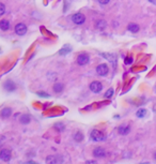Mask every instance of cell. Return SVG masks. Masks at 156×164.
Returning a JSON list of instances; mask_svg holds the SVG:
<instances>
[{"mask_svg":"<svg viewBox=\"0 0 156 164\" xmlns=\"http://www.w3.org/2000/svg\"><path fill=\"white\" fill-rule=\"evenodd\" d=\"M140 164H150V163H148V162H145V163H140Z\"/></svg>","mask_w":156,"mask_h":164,"instance_id":"cell-33","label":"cell"},{"mask_svg":"<svg viewBox=\"0 0 156 164\" xmlns=\"http://www.w3.org/2000/svg\"><path fill=\"white\" fill-rule=\"evenodd\" d=\"M47 77L49 78L50 77V80H56V78H57V75L56 74H52V75H50V73H48V75H47Z\"/></svg>","mask_w":156,"mask_h":164,"instance_id":"cell-27","label":"cell"},{"mask_svg":"<svg viewBox=\"0 0 156 164\" xmlns=\"http://www.w3.org/2000/svg\"><path fill=\"white\" fill-rule=\"evenodd\" d=\"M109 1H110V0H98V2L101 3V5H107V3H109Z\"/></svg>","mask_w":156,"mask_h":164,"instance_id":"cell-28","label":"cell"},{"mask_svg":"<svg viewBox=\"0 0 156 164\" xmlns=\"http://www.w3.org/2000/svg\"><path fill=\"white\" fill-rule=\"evenodd\" d=\"M3 88H5L7 91H15V89H16V85L14 84V82L13 80H7V82L3 84Z\"/></svg>","mask_w":156,"mask_h":164,"instance_id":"cell-10","label":"cell"},{"mask_svg":"<svg viewBox=\"0 0 156 164\" xmlns=\"http://www.w3.org/2000/svg\"><path fill=\"white\" fill-rule=\"evenodd\" d=\"M0 143H1V142H0Z\"/></svg>","mask_w":156,"mask_h":164,"instance_id":"cell-34","label":"cell"},{"mask_svg":"<svg viewBox=\"0 0 156 164\" xmlns=\"http://www.w3.org/2000/svg\"><path fill=\"white\" fill-rule=\"evenodd\" d=\"M72 21L76 25H83L86 21V16L83 13H76V14L72 15Z\"/></svg>","mask_w":156,"mask_h":164,"instance_id":"cell-3","label":"cell"},{"mask_svg":"<svg viewBox=\"0 0 156 164\" xmlns=\"http://www.w3.org/2000/svg\"><path fill=\"white\" fill-rule=\"evenodd\" d=\"M114 89H112V88L108 89V90H107L106 93H105V98H106V99H110L111 97L114 96Z\"/></svg>","mask_w":156,"mask_h":164,"instance_id":"cell-21","label":"cell"},{"mask_svg":"<svg viewBox=\"0 0 156 164\" xmlns=\"http://www.w3.org/2000/svg\"><path fill=\"white\" fill-rule=\"evenodd\" d=\"M11 157H12V153H11V150L10 149L5 148V149H2L0 151V159L2 160V161H5V162L10 161Z\"/></svg>","mask_w":156,"mask_h":164,"instance_id":"cell-7","label":"cell"},{"mask_svg":"<svg viewBox=\"0 0 156 164\" xmlns=\"http://www.w3.org/2000/svg\"><path fill=\"white\" fill-rule=\"evenodd\" d=\"M72 51V48L71 47H63V48L61 49V51H59V55H64V54H66V53H69V52H71Z\"/></svg>","mask_w":156,"mask_h":164,"instance_id":"cell-22","label":"cell"},{"mask_svg":"<svg viewBox=\"0 0 156 164\" xmlns=\"http://www.w3.org/2000/svg\"><path fill=\"white\" fill-rule=\"evenodd\" d=\"M89 61H90V57L89 55L86 54V53H81V54L78 55L77 57V64L79 66H86V64H89Z\"/></svg>","mask_w":156,"mask_h":164,"instance_id":"cell-2","label":"cell"},{"mask_svg":"<svg viewBox=\"0 0 156 164\" xmlns=\"http://www.w3.org/2000/svg\"><path fill=\"white\" fill-rule=\"evenodd\" d=\"M5 13V5H3V3L0 2V16H1V15H3Z\"/></svg>","mask_w":156,"mask_h":164,"instance_id":"cell-23","label":"cell"},{"mask_svg":"<svg viewBox=\"0 0 156 164\" xmlns=\"http://www.w3.org/2000/svg\"><path fill=\"white\" fill-rule=\"evenodd\" d=\"M55 128H56V129H58L59 130V131H63V129H64V126L62 123H59V124H56V126H55Z\"/></svg>","mask_w":156,"mask_h":164,"instance_id":"cell-26","label":"cell"},{"mask_svg":"<svg viewBox=\"0 0 156 164\" xmlns=\"http://www.w3.org/2000/svg\"><path fill=\"white\" fill-rule=\"evenodd\" d=\"M27 32V26L25 24L19 23L15 26V33L18 35H25Z\"/></svg>","mask_w":156,"mask_h":164,"instance_id":"cell-8","label":"cell"},{"mask_svg":"<svg viewBox=\"0 0 156 164\" xmlns=\"http://www.w3.org/2000/svg\"><path fill=\"white\" fill-rule=\"evenodd\" d=\"M52 89H54V91L56 92V93H60V92L63 91L64 85L62 84V83H56V84L54 85V87H52Z\"/></svg>","mask_w":156,"mask_h":164,"instance_id":"cell-15","label":"cell"},{"mask_svg":"<svg viewBox=\"0 0 156 164\" xmlns=\"http://www.w3.org/2000/svg\"><path fill=\"white\" fill-rule=\"evenodd\" d=\"M109 72V68L106 64H102L96 67V73L99 76H106Z\"/></svg>","mask_w":156,"mask_h":164,"instance_id":"cell-6","label":"cell"},{"mask_svg":"<svg viewBox=\"0 0 156 164\" xmlns=\"http://www.w3.org/2000/svg\"><path fill=\"white\" fill-rule=\"evenodd\" d=\"M0 29L2 31H7L10 29V21L8 19H1L0 21Z\"/></svg>","mask_w":156,"mask_h":164,"instance_id":"cell-13","label":"cell"},{"mask_svg":"<svg viewBox=\"0 0 156 164\" xmlns=\"http://www.w3.org/2000/svg\"><path fill=\"white\" fill-rule=\"evenodd\" d=\"M83 133H81L80 131L76 132V133L74 134V139H75V141L81 142V141H83Z\"/></svg>","mask_w":156,"mask_h":164,"instance_id":"cell-19","label":"cell"},{"mask_svg":"<svg viewBox=\"0 0 156 164\" xmlns=\"http://www.w3.org/2000/svg\"><path fill=\"white\" fill-rule=\"evenodd\" d=\"M30 121H31V117L28 114H24V115H21L20 118H19V122L23 124H28L30 123Z\"/></svg>","mask_w":156,"mask_h":164,"instance_id":"cell-14","label":"cell"},{"mask_svg":"<svg viewBox=\"0 0 156 164\" xmlns=\"http://www.w3.org/2000/svg\"><path fill=\"white\" fill-rule=\"evenodd\" d=\"M93 156L95 158H104L106 156V150L102 147H96L93 150Z\"/></svg>","mask_w":156,"mask_h":164,"instance_id":"cell-9","label":"cell"},{"mask_svg":"<svg viewBox=\"0 0 156 164\" xmlns=\"http://www.w3.org/2000/svg\"><path fill=\"white\" fill-rule=\"evenodd\" d=\"M127 29H128V31H130V32H133V33H136V32H138L139 31V26H138L137 24H129L127 26Z\"/></svg>","mask_w":156,"mask_h":164,"instance_id":"cell-18","label":"cell"},{"mask_svg":"<svg viewBox=\"0 0 156 164\" xmlns=\"http://www.w3.org/2000/svg\"><path fill=\"white\" fill-rule=\"evenodd\" d=\"M103 57H105V58H107L109 61H110L111 64H112V66L116 68V64H117V60H116V56L114 55H111V54H102Z\"/></svg>","mask_w":156,"mask_h":164,"instance_id":"cell-17","label":"cell"},{"mask_svg":"<svg viewBox=\"0 0 156 164\" xmlns=\"http://www.w3.org/2000/svg\"><path fill=\"white\" fill-rule=\"evenodd\" d=\"M11 115H12V110L10 107H5L0 112V117L3 118V119H7V118H9Z\"/></svg>","mask_w":156,"mask_h":164,"instance_id":"cell-12","label":"cell"},{"mask_svg":"<svg viewBox=\"0 0 156 164\" xmlns=\"http://www.w3.org/2000/svg\"><path fill=\"white\" fill-rule=\"evenodd\" d=\"M86 164H97V162L95 160H90V161H87Z\"/></svg>","mask_w":156,"mask_h":164,"instance_id":"cell-29","label":"cell"},{"mask_svg":"<svg viewBox=\"0 0 156 164\" xmlns=\"http://www.w3.org/2000/svg\"><path fill=\"white\" fill-rule=\"evenodd\" d=\"M103 89V84L98 80H94L90 84V90L94 93H99Z\"/></svg>","mask_w":156,"mask_h":164,"instance_id":"cell-4","label":"cell"},{"mask_svg":"<svg viewBox=\"0 0 156 164\" xmlns=\"http://www.w3.org/2000/svg\"><path fill=\"white\" fill-rule=\"evenodd\" d=\"M145 114H147V110H143V108H141V110H138L137 114H136V115H137V117L142 118V117H144V115H145Z\"/></svg>","mask_w":156,"mask_h":164,"instance_id":"cell-20","label":"cell"},{"mask_svg":"<svg viewBox=\"0 0 156 164\" xmlns=\"http://www.w3.org/2000/svg\"><path fill=\"white\" fill-rule=\"evenodd\" d=\"M36 94H38L39 97H44V98H48V97H49V94L46 93V92H44V91H39Z\"/></svg>","mask_w":156,"mask_h":164,"instance_id":"cell-24","label":"cell"},{"mask_svg":"<svg viewBox=\"0 0 156 164\" xmlns=\"http://www.w3.org/2000/svg\"><path fill=\"white\" fill-rule=\"evenodd\" d=\"M62 161H63V159L59 156H48L45 160L46 164H61Z\"/></svg>","mask_w":156,"mask_h":164,"instance_id":"cell-5","label":"cell"},{"mask_svg":"<svg viewBox=\"0 0 156 164\" xmlns=\"http://www.w3.org/2000/svg\"><path fill=\"white\" fill-rule=\"evenodd\" d=\"M24 164H38V163H36V162H33V161H28V162H25Z\"/></svg>","mask_w":156,"mask_h":164,"instance_id":"cell-30","label":"cell"},{"mask_svg":"<svg viewBox=\"0 0 156 164\" xmlns=\"http://www.w3.org/2000/svg\"><path fill=\"white\" fill-rule=\"evenodd\" d=\"M154 159L156 160V153H154Z\"/></svg>","mask_w":156,"mask_h":164,"instance_id":"cell-32","label":"cell"},{"mask_svg":"<svg viewBox=\"0 0 156 164\" xmlns=\"http://www.w3.org/2000/svg\"><path fill=\"white\" fill-rule=\"evenodd\" d=\"M107 24L105 21H103V19H98V21H96V24H95V27H96V29H98V30H104L105 28H106Z\"/></svg>","mask_w":156,"mask_h":164,"instance_id":"cell-16","label":"cell"},{"mask_svg":"<svg viewBox=\"0 0 156 164\" xmlns=\"http://www.w3.org/2000/svg\"><path fill=\"white\" fill-rule=\"evenodd\" d=\"M90 138L91 141L93 142H103L106 138L105 134L103 133L102 131H99V130H92L90 133Z\"/></svg>","mask_w":156,"mask_h":164,"instance_id":"cell-1","label":"cell"},{"mask_svg":"<svg viewBox=\"0 0 156 164\" xmlns=\"http://www.w3.org/2000/svg\"><path fill=\"white\" fill-rule=\"evenodd\" d=\"M149 1L153 3V5H156V0H149Z\"/></svg>","mask_w":156,"mask_h":164,"instance_id":"cell-31","label":"cell"},{"mask_svg":"<svg viewBox=\"0 0 156 164\" xmlns=\"http://www.w3.org/2000/svg\"><path fill=\"white\" fill-rule=\"evenodd\" d=\"M118 132L121 135H127L130 132V127L128 124H122V126H120L118 128Z\"/></svg>","mask_w":156,"mask_h":164,"instance_id":"cell-11","label":"cell"},{"mask_svg":"<svg viewBox=\"0 0 156 164\" xmlns=\"http://www.w3.org/2000/svg\"><path fill=\"white\" fill-rule=\"evenodd\" d=\"M133 64V58L130 56L126 57L125 58V64Z\"/></svg>","mask_w":156,"mask_h":164,"instance_id":"cell-25","label":"cell"}]
</instances>
